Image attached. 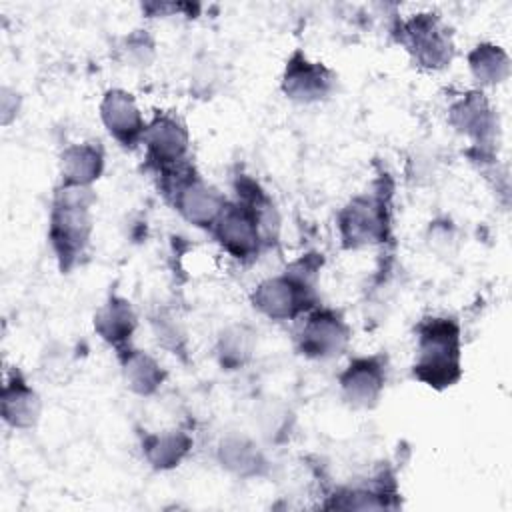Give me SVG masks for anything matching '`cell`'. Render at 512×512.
<instances>
[{"label": "cell", "mask_w": 512, "mask_h": 512, "mask_svg": "<svg viewBox=\"0 0 512 512\" xmlns=\"http://www.w3.org/2000/svg\"><path fill=\"white\" fill-rule=\"evenodd\" d=\"M94 200L96 196L92 192V186H76L62 182L54 190L48 218V242L62 272L72 270L86 254L94 228Z\"/></svg>", "instance_id": "cell-1"}, {"label": "cell", "mask_w": 512, "mask_h": 512, "mask_svg": "<svg viewBox=\"0 0 512 512\" xmlns=\"http://www.w3.org/2000/svg\"><path fill=\"white\" fill-rule=\"evenodd\" d=\"M322 258L306 254L292 262L286 272L262 280L252 296V306L270 320H294L318 306L316 278Z\"/></svg>", "instance_id": "cell-2"}, {"label": "cell", "mask_w": 512, "mask_h": 512, "mask_svg": "<svg viewBox=\"0 0 512 512\" xmlns=\"http://www.w3.org/2000/svg\"><path fill=\"white\" fill-rule=\"evenodd\" d=\"M416 360L412 376L422 384L444 390L462 376L460 326L448 316H430L418 324Z\"/></svg>", "instance_id": "cell-3"}, {"label": "cell", "mask_w": 512, "mask_h": 512, "mask_svg": "<svg viewBox=\"0 0 512 512\" xmlns=\"http://www.w3.org/2000/svg\"><path fill=\"white\" fill-rule=\"evenodd\" d=\"M162 188L174 210L192 226L212 230L228 200L224 194L208 184L190 164H180L160 172Z\"/></svg>", "instance_id": "cell-4"}, {"label": "cell", "mask_w": 512, "mask_h": 512, "mask_svg": "<svg viewBox=\"0 0 512 512\" xmlns=\"http://www.w3.org/2000/svg\"><path fill=\"white\" fill-rule=\"evenodd\" d=\"M396 42L424 70H442L452 62L454 42L450 28L436 12H418L394 28Z\"/></svg>", "instance_id": "cell-5"}, {"label": "cell", "mask_w": 512, "mask_h": 512, "mask_svg": "<svg viewBox=\"0 0 512 512\" xmlns=\"http://www.w3.org/2000/svg\"><path fill=\"white\" fill-rule=\"evenodd\" d=\"M344 248L356 250L386 242L390 234V208L384 194L354 196L336 218Z\"/></svg>", "instance_id": "cell-6"}, {"label": "cell", "mask_w": 512, "mask_h": 512, "mask_svg": "<svg viewBox=\"0 0 512 512\" xmlns=\"http://www.w3.org/2000/svg\"><path fill=\"white\" fill-rule=\"evenodd\" d=\"M352 332L340 312L314 306L296 332V350L310 360H332L346 352Z\"/></svg>", "instance_id": "cell-7"}, {"label": "cell", "mask_w": 512, "mask_h": 512, "mask_svg": "<svg viewBox=\"0 0 512 512\" xmlns=\"http://www.w3.org/2000/svg\"><path fill=\"white\" fill-rule=\"evenodd\" d=\"M280 88L296 104H316L332 96L336 74L326 64L310 60L302 50H294L286 60Z\"/></svg>", "instance_id": "cell-8"}, {"label": "cell", "mask_w": 512, "mask_h": 512, "mask_svg": "<svg viewBox=\"0 0 512 512\" xmlns=\"http://www.w3.org/2000/svg\"><path fill=\"white\" fill-rule=\"evenodd\" d=\"M342 398L354 408H374L386 388V358L358 356L338 374Z\"/></svg>", "instance_id": "cell-9"}, {"label": "cell", "mask_w": 512, "mask_h": 512, "mask_svg": "<svg viewBox=\"0 0 512 512\" xmlns=\"http://www.w3.org/2000/svg\"><path fill=\"white\" fill-rule=\"evenodd\" d=\"M142 144L146 146L148 160L162 172L186 162L190 134L182 120L164 112L146 124Z\"/></svg>", "instance_id": "cell-10"}, {"label": "cell", "mask_w": 512, "mask_h": 512, "mask_svg": "<svg viewBox=\"0 0 512 512\" xmlns=\"http://www.w3.org/2000/svg\"><path fill=\"white\" fill-rule=\"evenodd\" d=\"M448 122L458 134L470 138L482 150L492 146L498 132L496 112L480 90H470L454 100L448 108Z\"/></svg>", "instance_id": "cell-11"}, {"label": "cell", "mask_w": 512, "mask_h": 512, "mask_svg": "<svg viewBox=\"0 0 512 512\" xmlns=\"http://www.w3.org/2000/svg\"><path fill=\"white\" fill-rule=\"evenodd\" d=\"M100 120L122 148L132 150L142 144L148 122L128 90L110 88L104 92L100 100Z\"/></svg>", "instance_id": "cell-12"}, {"label": "cell", "mask_w": 512, "mask_h": 512, "mask_svg": "<svg viewBox=\"0 0 512 512\" xmlns=\"http://www.w3.org/2000/svg\"><path fill=\"white\" fill-rule=\"evenodd\" d=\"M2 420L16 430H30L38 424L42 414L40 394L32 388L26 376L12 368L4 380L0 396Z\"/></svg>", "instance_id": "cell-13"}, {"label": "cell", "mask_w": 512, "mask_h": 512, "mask_svg": "<svg viewBox=\"0 0 512 512\" xmlns=\"http://www.w3.org/2000/svg\"><path fill=\"white\" fill-rule=\"evenodd\" d=\"M138 326V316L130 300L112 294L94 314L96 334L116 350L132 344V336Z\"/></svg>", "instance_id": "cell-14"}, {"label": "cell", "mask_w": 512, "mask_h": 512, "mask_svg": "<svg viewBox=\"0 0 512 512\" xmlns=\"http://www.w3.org/2000/svg\"><path fill=\"white\" fill-rule=\"evenodd\" d=\"M116 352H118L122 378L134 394L152 396L154 392H158V388L166 380V372L154 356L134 348L132 344L122 346Z\"/></svg>", "instance_id": "cell-15"}, {"label": "cell", "mask_w": 512, "mask_h": 512, "mask_svg": "<svg viewBox=\"0 0 512 512\" xmlns=\"http://www.w3.org/2000/svg\"><path fill=\"white\" fill-rule=\"evenodd\" d=\"M104 172V150L98 142L70 144L60 154V174L64 184L92 186Z\"/></svg>", "instance_id": "cell-16"}, {"label": "cell", "mask_w": 512, "mask_h": 512, "mask_svg": "<svg viewBox=\"0 0 512 512\" xmlns=\"http://www.w3.org/2000/svg\"><path fill=\"white\" fill-rule=\"evenodd\" d=\"M216 454L220 466L240 478L262 476L268 468V460L260 446L242 434L224 436L216 448Z\"/></svg>", "instance_id": "cell-17"}, {"label": "cell", "mask_w": 512, "mask_h": 512, "mask_svg": "<svg viewBox=\"0 0 512 512\" xmlns=\"http://www.w3.org/2000/svg\"><path fill=\"white\" fill-rule=\"evenodd\" d=\"M140 446L144 460L154 470H172L188 456L192 448V438L184 430L148 432L142 436Z\"/></svg>", "instance_id": "cell-18"}, {"label": "cell", "mask_w": 512, "mask_h": 512, "mask_svg": "<svg viewBox=\"0 0 512 512\" xmlns=\"http://www.w3.org/2000/svg\"><path fill=\"white\" fill-rule=\"evenodd\" d=\"M254 348L256 332L248 324H230L216 340V360L222 370H238L252 360Z\"/></svg>", "instance_id": "cell-19"}, {"label": "cell", "mask_w": 512, "mask_h": 512, "mask_svg": "<svg viewBox=\"0 0 512 512\" xmlns=\"http://www.w3.org/2000/svg\"><path fill=\"white\" fill-rule=\"evenodd\" d=\"M468 68L480 86H496L510 76V58L498 44L480 42L468 52Z\"/></svg>", "instance_id": "cell-20"}, {"label": "cell", "mask_w": 512, "mask_h": 512, "mask_svg": "<svg viewBox=\"0 0 512 512\" xmlns=\"http://www.w3.org/2000/svg\"><path fill=\"white\" fill-rule=\"evenodd\" d=\"M120 60L134 68H146L156 56V42L148 30H132L118 44Z\"/></svg>", "instance_id": "cell-21"}, {"label": "cell", "mask_w": 512, "mask_h": 512, "mask_svg": "<svg viewBox=\"0 0 512 512\" xmlns=\"http://www.w3.org/2000/svg\"><path fill=\"white\" fill-rule=\"evenodd\" d=\"M152 332L158 340V344L174 354H182L186 346V332L180 324V320L170 310H158L152 314Z\"/></svg>", "instance_id": "cell-22"}, {"label": "cell", "mask_w": 512, "mask_h": 512, "mask_svg": "<svg viewBox=\"0 0 512 512\" xmlns=\"http://www.w3.org/2000/svg\"><path fill=\"white\" fill-rule=\"evenodd\" d=\"M20 104H22L20 94L14 88L4 84L0 88V122L4 126H8L12 120H16V116L20 112Z\"/></svg>", "instance_id": "cell-23"}]
</instances>
